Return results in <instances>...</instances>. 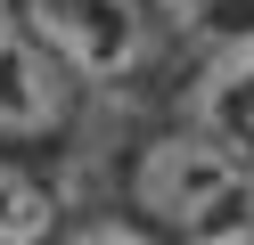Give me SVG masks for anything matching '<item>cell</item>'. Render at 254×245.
<instances>
[{
  "label": "cell",
  "mask_w": 254,
  "mask_h": 245,
  "mask_svg": "<svg viewBox=\"0 0 254 245\" xmlns=\"http://www.w3.org/2000/svg\"><path fill=\"white\" fill-rule=\"evenodd\" d=\"M139 204L172 221L189 245H254V172L230 147L205 139H164L139 155Z\"/></svg>",
  "instance_id": "1"
},
{
  "label": "cell",
  "mask_w": 254,
  "mask_h": 245,
  "mask_svg": "<svg viewBox=\"0 0 254 245\" xmlns=\"http://www.w3.org/2000/svg\"><path fill=\"white\" fill-rule=\"evenodd\" d=\"M25 33L90 82L131 74L139 49H148V25H139L131 0H25Z\"/></svg>",
  "instance_id": "2"
},
{
  "label": "cell",
  "mask_w": 254,
  "mask_h": 245,
  "mask_svg": "<svg viewBox=\"0 0 254 245\" xmlns=\"http://www.w3.org/2000/svg\"><path fill=\"white\" fill-rule=\"evenodd\" d=\"M66 114V82H58V49L33 33H0V131H50Z\"/></svg>",
  "instance_id": "3"
},
{
  "label": "cell",
  "mask_w": 254,
  "mask_h": 245,
  "mask_svg": "<svg viewBox=\"0 0 254 245\" xmlns=\"http://www.w3.org/2000/svg\"><path fill=\"white\" fill-rule=\"evenodd\" d=\"M189 106H197V123L213 131L221 147H254V33H238V41H221L213 57H205Z\"/></svg>",
  "instance_id": "4"
},
{
  "label": "cell",
  "mask_w": 254,
  "mask_h": 245,
  "mask_svg": "<svg viewBox=\"0 0 254 245\" xmlns=\"http://www.w3.org/2000/svg\"><path fill=\"white\" fill-rule=\"evenodd\" d=\"M50 237V188L0 163V245H41Z\"/></svg>",
  "instance_id": "5"
},
{
  "label": "cell",
  "mask_w": 254,
  "mask_h": 245,
  "mask_svg": "<svg viewBox=\"0 0 254 245\" xmlns=\"http://www.w3.org/2000/svg\"><path fill=\"white\" fill-rule=\"evenodd\" d=\"M74 245H156V237H139L131 221H99V229H82Z\"/></svg>",
  "instance_id": "6"
}]
</instances>
